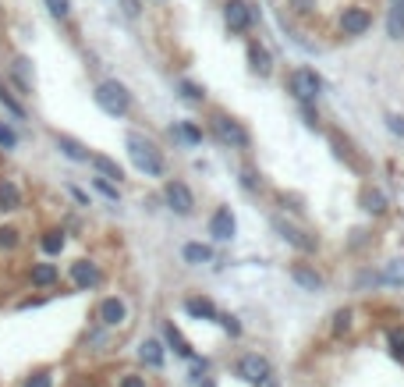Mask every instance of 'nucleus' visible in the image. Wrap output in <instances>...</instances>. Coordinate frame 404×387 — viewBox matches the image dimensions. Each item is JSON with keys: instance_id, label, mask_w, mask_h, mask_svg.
<instances>
[{"instance_id": "nucleus-1", "label": "nucleus", "mask_w": 404, "mask_h": 387, "mask_svg": "<svg viewBox=\"0 0 404 387\" xmlns=\"http://www.w3.org/2000/svg\"><path fill=\"white\" fill-rule=\"evenodd\" d=\"M124 146H128V157H132V164H135L142 174L164 178V157H160V150H157L149 139H142L139 132H132L128 139H124Z\"/></svg>"}, {"instance_id": "nucleus-15", "label": "nucleus", "mask_w": 404, "mask_h": 387, "mask_svg": "<svg viewBox=\"0 0 404 387\" xmlns=\"http://www.w3.org/2000/svg\"><path fill=\"white\" fill-rule=\"evenodd\" d=\"M139 359H142L149 370H160L164 359H167V355H164V341H160V338H146V341L139 345Z\"/></svg>"}, {"instance_id": "nucleus-31", "label": "nucleus", "mask_w": 404, "mask_h": 387, "mask_svg": "<svg viewBox=\"0 0 404 387\" xmlns=\"http://www.w3.org/2000/svg\"><path fill=\"white\" fill-rule=\"evenodd\" d=\"M0 146H4V150H15L18 146V132L11 125H4V121H0Z\"/></svg>"}, {"instance_id": "nucleus-5", "label": "nucleus", "mask_w": 404, "mask_h": 387, "mask_svg": "<svg viewBox=\"0 0 404 387\" xmlns=\"http://www.w3.org/2000/svg\"><path fill=\"white\" fill-rule=\"evenodd\" d=\"M209 125H213V132L220 135L224 142H231L234 150H248V142H252V139H248V132H245L238 121H231L227 114H213V117H209Z\"/></svg>"}, {"instance_id": "nucleus-7", "label": "nucleus", "mask_w": 404, "mask_h": 387, "mask_svg": "<svg viewBox=\"0 0 404 387\" xmlns=\"http://www.w3.org/2000/svg\"><path fill=\"white\" fill-rule=\"evenodd\" d=\"M96 320H100V327H121L128 320V306H124V299H117V295H107L96 306Z\"/></svg>"}, {"instance_id": "nucleus-35", "label": "nucleus", "mask_w": 404, "mask_h": 387, "mask_svg": "<svg viewBox=\"0 0 404 387\" xmlns=\"http://www.w3.org/2000/svg\"><path fill=\"white\" fill-rule=\"evenodd\" d=\"M117 387H149V380H146L142 373H124V377L117 380Z\"/></svg>"}, {"instance_id": "nucleus-11", "label": "nucleus", "mask_w": 404, "mask_h": 387, "mask_svg": "<svg viewBox=\"0 0 404 387\" xmlns=\"http://www.w3.org/2000/svg\"><path fill=\"white\" fill-rule=\"evenodd\" d=\"M273 227H276V234H281L284 242H291L295 249H301V252H316V238H305V231L291 227L288 221H281V217H276V221H273Z\"/></svg>"}, {"instance_id": "nucleus-14", "label": "nucleus", "mask_w": 404, "mask_h": 387, "mask_svg": "<svg viewBox=\"0 0 404 387\" xmlns=\"http://www.w3.org/2000/svg\"><path fill=\"white\" fill-rule=\"evenodd\" d=\"M184 313L195 316V320H216L220 316V309H216L213 299H206V295H188V299H184Z\"/></svg>"}, {"instance_id": "nucleus-42", "label": "nucleus", "mask_w": 404, "mask_h": 387, "mask_svg": "<svg viewBox=\"0 0 404 387\" xmlns=\"http://www.w3.org/2000/svg\"><path fill=\"white\" fill-rule=\"evenodd\" d=\"M256 387H281V380H276V377H270V380H263V384H256Z\"/></svg>"}, {"instance_id": "nucleus-13", "label": "nucleus", "mask_w": 404, "mask_h": 387, "mask_svg": "<svg viewBox=\"0 0 404 387\" xmlns=\"http://www.w3.org/2000/svg\"><path fill=\"white\" fill-rule=\"evenodd\" d=\"M369 25H372V18L362 8H348L344 15H340V28H344V36H362Z\"/></svg>"}, {"instance_id": "nucleus-36", "label": "nucleus", "mask_w": 404, "mask_h": 387, "mask_svg": "<svg viewBox=\"0 0 404 387\" xmlns=\"http://www.w3.org/2000/svg\"><path fill=\"white\" fill-rule=\"evenodd\" d=\"M18 246V231L15 227H0V249H15Z\"/></svg>"}, {"instance_id": "nucleus-43", "label": "nucleus", "mask_w": 404, "mask_h": 387, "mask_svg": "<svg viewBox=\"0 0 404 387\" xmlns=\"http://www.w3.org/2000/svg\"><path fill=\"white\" fill-rule=\"evenodd\" d=\"M202 387H216V380H202Z\"/></svg>"}, {"instance_id": "nucleus-10", "label": "nucleus", "mask_w": 404, "mask_h": 387, "mask_svg": "<svg viewBox=\"0 0 404 387\" xmlns=\"http://www.w3.org/2000/svg\"><path fill=\"white\" fill-rule=\"evenodd\" d=\"M71 281H75V288H78V291L96 288V284H100V266H96V263H89V259L71 263Z\"/></svg>"}, {"instance_id": "nucleus-34", "label": "nucleus", "mask_w": 404, "mask_h": 387, "mask_svg": "<svg viewBox=\"0 0 404 387\" xmlns=\"http://www.w3.org/2000/svg\"><path fill=\"white\" fill-rule=\"evenodd\" d=\"M177 135H181V139H188V142H202V132H199L195 125H188V121H181V125H177Z\"/></svg>"}, {"instance_id": "nucleus-6", "label": "nucleus", "mask_w": 404, "mask_h": 387, "mask_svg": "<svg viewBox=\"0 0 404 387\" xmlns=\"http://www.w3.org/2000/svg\"><path fill=\"white\" fill-rule=\"evenodd\" d=\"M164 199L170 203V210L181 214V217H188L195 210V196H192V189L184 185V182H167L164 185Z\"/></svg>"}, {"instance_id": "nucleus-28", "label": "nucleus", "mask_w": 404, "mask_h": 387, "mask_svg": "<svg viewBox=\"0 0 404 387\" xmlns=\"http://www.w3.org/2000/svg\"><path fill=\"white\" fill-rule=\"evenodd\" d=\"M21 387H53V373H50V370H36Z\"/></svg>"}, {"instance_id": "nucleus-26", "label": "nucleus", "mask_w": 404, "mask_h": 387, "mask_svg": "<svg viewBox=\"0 0 404 387\" xmlns=\"http://www.w3.org/2000/svg\"><path fill=\"white\" fill-rule=\"evenodd\" d=\"M60 249H64V234H60V231H46L43 234V252L46 256H57Z\"/></svg>"}, {"instance_id": "nucleus-30", "label": "nucleus", "mask_w": 404, "mask_h": 387, "mask_svg": "<svg viewBox=\"0 0 404 387\" xmlns=\"http://www.w3.org/2000/svg\"><path fill=\"white\" fill-rule=\"evenodd\" d=\"M216 323H220V327H224V331H227L231 338H241V323H238L231 313H220V316H216Z\"/></svg>"}, {"instance_id": "nucleus-33", "label": "nucleus", "mask_w": 404, "mask_h": 387, "mask_svg": "<svg viewBox=\"0 0 404 387\" xmlns=\"http://www.w3.org/2000/svg\"><path fill=\"white\" fill-rule=\"evenodd\" d=\"M46 8L53 18H68L71 15V0H46Z\"/></svg>"}, {"instance_id": "nucleus-38", "label": "nucleus", "mask_w": 404, "mask_h": 387, "mask_svg": "<svg viewBox=\"0 0 404 387\" xmlns=\"http://www.w3.org/2000/svg\"><path fill=\"white\" fill-rule=\"evenodd\" d=\"M96 189H100V192H103L107 199H114V203H117V189H114V185L107 182V178H96Z\"/></svg>"}, {"instance_id": "nucleus-16", "label": "nucleus", "mask_w": 404, "mask_h": 387, "mask_svg": "<svg viewBox=\"0 0 404 387\" xmlns=\"http://www.w3.org/2000/svg\"><path fill=\"white\" fill-rule=\"evenodd\" d=\"M164 341H167V345H170V348H174V352L181 355V359H195V352H192V345H188V338H184V334L177 331V327H174L170 320L164 323Z\"/></svg>"}, {"instance_id": "nucleus-41", "label": "nucleus", "mask_w": 404, "mask_h": 387, "mask_svg": "<svg viewBox=\"0 0 404 387\" xmlns=\"http://www.w3.org/2000/svg\"><path fill=\"white\" fill-rule=\"evenodd\" d=\"M295 11H301V15H305V11H313V8H308V0H295Z\"/></svg>"}, {"instance_id": "nucleus-9", "label": "nucleus", "mask_w": 404, "mask_h": 387, "mask_svg": "<svg viewBox=\"0 0 404 387\" xmlns=\"http://www.w3.org/2000/svg\"><path fill=\"white\" fill-rule=\"evenodd\" d=\"M234 231H238V224H234L231 210H227V206H220V210H216V214L209 217V234L216 238V242H231Z\"/></svg>"}, {"instance_id": "nucleus-40", "label": "nucleus", "mask_w": 404, "mask_h": 387, "mask_svg": "<svg viewBox=\"0 0 404 387\" xmlns=\"http://www.w3.org/2000/svg\"><path fill=\"white\" fill-rule=\"evenodd\" d=\"M121 8H124V15H128V18H135L139 15V0H121Z\"/></svg>"}, {"instance_id": "nucleus-24", "label": "nucleus", "mask_w": 404, "mask_h": 387, "mask_svg": "<svg viewBox=\"0 0 404 387\" xmlns=\"http://www.w3.org/2000/svg\"><path fill=\"white\" fill-rule=\"evenodd\" d=\"M362 203H365L369 214H383V210H387V196H383L380 189H369V192L362 196Z\"/></svg>"}, {"instance_id": "nucleus-37", "label": "nucleus", "mask_w": 404, "mask_h": 387, "mask_svg": "<svg viewBox=\"0 0 404 387\" xmlns=\"http://www.w3.org/2000/svg\"><path fill=\"white\" fill-rule=\"evenodd\" d=\"M181 93H184V96H188V100H195V103H199V100L206 96V93H202V89H199V85H192V82H181Z\"/></svg>"}, {"instance_id": "nucleus-39", "label": "nucleus", "mask_w": 404, "mask_h": 387, "mask_svg": "<svg viewBox=\"0 0 404 387\" xmlns=\"http://www.w3.org/2000/svg\"><path fill=\"white\" fill-rule=\"evenodd\" d=\"M387 125H390V132H394V135H404V117L390 114V117H387Z\"/></svg>"}, {"instance_id": "nucleus-8", "label": "nucleus", "mask_w": 404, "mask_h": 387, "mask_svg": "<svg viewBox=\"0 0 404 387\" xmlns=\"http://www.w3.org/2000/svg\"><path fill=\"white\" fill-rule=\"evenodd\" d=\"M224 18H227V28H231V33H245V28L252 25V8H248L245 0H227Z\"/></svg>"}, {"instance_id": "nucleus-22", "label": "nucleus", "mask_w": 404, "mask_h": 387, "mask_svg": "<svg viewBox=\"0 0 404 387\" xmlns=\"http://www.w3.org/2000/svg\"><path fill=\"white\" fill-rule=\"evenodd\" d=\"M92 167H96V171L107 178V182H121V178H124L121 164H117V160H110V157H103V153H96V157H92Z\"/></svg>"}, {"instance_id": "nucleus-23", "label": "nucleus", "mask_w": 404, "mask_h": 387, "mask_svg": "<svg viewBox=\"0 0 404 387\" xmlns=\"http://www.w3.org/2000/svg\"><path fill=\"white\" fill-rule=\"evenodd\" d=\"M248 61H252V71L256 75H270V53L263 50V46H248Z\"/></svg>"}, {"instance_id": "nucleus-3", "label": "nucleus", "mask_w": 404, "mask_h": 387, "mask_svg": "<svg viewBox=\"0 0 404 387\" xmlns=\"http://www.w3.org/2000/svg\"><path fill=\"white\" fill-rule=\"evenodd\" d=\"M288 89H291V96H295L301 107H308V103H313V100L323 93V78H319L316 71H308V68H298V71H291Z\"/></svg>"}, {"instance_id": "nucleus-18", "label": "nucleus", "mask_w": 404, "mask_h": 387, "mask_svg": "<svg viewBox=\"0 0 404 387\" xmlns=\"http://www.w3.org/2000/svg\"><path fill=\"white\" fill-rule=\"evenodd\" d=\"M57 266L53 263H36L33 270H28V281H33L36 288H50V284H57Z\"/></svg>"}, {"instance_id": "nucleus-21", "label": "nucleus", "mask_w": 404, "mask_h": 387, "mask_svg": "<svg viewBox=\"0 0 404 387\" xmlns=\"http://www.w3.org/2000/svg\"><path fill=\"white\" fill-rule=\"evenodd\" d=\"M181 256H184V263L202 266V263H209V259H213V249H209V246H202V242H188V246L181 249Z\"/></svg>"}, {"instance_id": "nucleus-4", "label": "nucleus", "mask_w": 404, "mask_h": 387, "mask_svg": "<svg viewBox=\"0 0 404 387\" xmlns=\"http://www.w3.org/2000/svg\"><path fill=\"white\" fill-rule=\"evenodd\" d=\"M234 373L256 387V384H263V380H270V377H273V366H270L266 355H259V352H245L241 359L234 363Z\"/></svg>"}, {"instance_id": "nucleus-12", "label": "nucleus", "mask_w": 404, "mask_h": 387, "mask_svg": "<svg viewBox=\"0 0 404 387\" xmlns=\"http://www.w3.org/2000/svg\"><path fill=\"white\" fill-rule=\"evenodd\" d=\"M291 281H295L298 288H305V291H323V288H326L323 274L313 270V266H305V263H295V266H291Z\"/></svg>"}, {"instance_id": "nucleus-32", "label": "nucleus", "mask_w": 404, "mask_h": 387, "mask_svg": "<svg viewBox=\"0 0 404 387\" xmlns=\"http://www.w3.org/2000/svg\"><path fill=\"white\" fill-rule=\"evenodd\" d=\"M344 331H351V309H340L333 316V334H344Z\"/></svg>"}, {"instance_id": "nucleus-25", "label": "nucleus", "mask_w": 404, "mask_h": 387, "mask_svg": "<svg viewBox=\"0 0 404 387\" xmlns=\"http://www.w3.org/2000/svg\"><path fill=\"white\" fill-rule=\"evenodd\" d=\"M383 284H394V288H404V259H394L387 270H383Z\"/></svg>"}, {"instance_id": "nucleus-27", "label": "nucleus", "mask_w": 404, "mask_h": 387, "mask_svg": "<svg viewBox=\"0 0 404 387\" xmlns=\"http://www.w3.org/2000/svg\"><path fill=\"white\" fill-rule=\"evenodd\" d=\"M390 352H394V359L404 363V327H394L390 331Z\"/></svg>"}, {"instance_id": "nucleus-29", "label": "nucleus", "mask_w": 404, "mask_h": 387, "mask_svg": "<svg viewBox=\"0 0 404 387\" xmlns=\"http://www.w3.org/2000/svg\"><path fill=\"white\" fill-rule=\"evenodd\" d=\"M0 103H4V107H8V110H11L15 117H25V110H21V103H18V100H15V96L8 93V89H4V82H0Z\"/></svg>"}, {"instance_id": "nucleus-17", "label": "nucleus", "mask_w": 404, "mask_h": 387, "mask_svg": "<svg viewBox=\"0 0 404 387\" xmlns=\"http://www.w3.org/2000/svg\"><path fill=\"white\" fill-rule=\"evenodd\" d=\"M387 36L404 40V0H390V15H387Z\"/></svg>"}, {"instance_id": "nucleus-20", "label": "nucleus", "mask_w": 404, "mask_h": 387, "mask_svg": "<svg viewBox=\"0 0 404 387\" xmlns=\"http://www.w3.org/2000/svg\"><path fill=\"white\" fill-rule=\"evenodd\" d=\"M21 206V192L15 182H8V178H0V210H18Z\"/></svg>"}, {"instance_id": "nucleus-2", "label": "nucleus", "mask_w": 404, "mask_h": 387, "mask_svg": "<svg viewBox=\"0 0 404 387\" xmlns=\"http://www.w3.org/2000/svg\"><path fill=\"white\" fill-rule=\"evenodd\" d=\"M92 100H96V107L103 114H110V117H124L132 110V93L121 82H100L96 93H92Z\"/></svg>"}, {"instance_id": "nucleus-19", "label": "nucleus", "mask_w": 404, "mask_h": 387, "mask_svg": "<svg viewBox=\"0 0 404 387\" xmlns=\"http://www.w3.org/2000/svg\"><path fill=\"white\" fill-rule=\"evenodd\" d=\"M57 150L64 153L68 160H78V164H85L89 160V153H85V146L82 142H75L71 135H57Z\"/></svg>"}]
</instances>
